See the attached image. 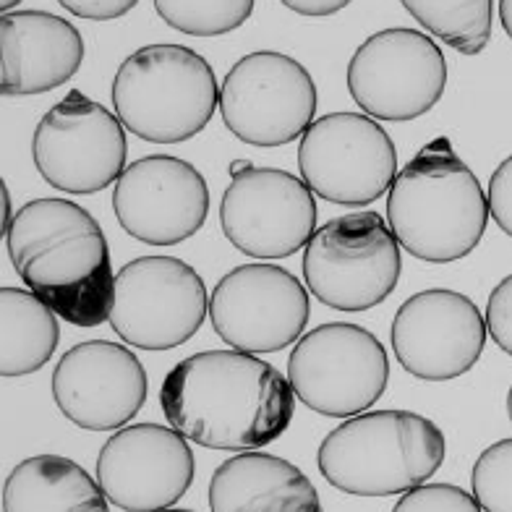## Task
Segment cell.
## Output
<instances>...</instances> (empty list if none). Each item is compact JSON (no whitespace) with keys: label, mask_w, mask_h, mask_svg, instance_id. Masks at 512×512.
Returning a JSON list of instances; mask_svg holds the SVG:
<instances>
[{"label":"cell","mask_w":512,"mask_h":512,"mask_svg":"<svg viewBox=\"0 0 512 512\" xmlns=\"http://www.w3.org/2000/svg\"><path fill=\"white\" fill-rule=\"evenodd\" d=\"M50 387L71 424L87 432H115L144 408L149 379L131 348L113 340H87L58 361Z\"/></svg>","instance_id":"18"},{"label":"cell","mask_w":512,"mask_h":512,"mask_svg":"<svg viewBox=\"0 0 512 512\" xmlns=\"http://www.w3.org/2000/svg\"><path fill=\"white\" fill-rule=\"evenodd\" d=\"M196 460L186 437L160 424L118 429L102 445L97 481L123 512H162L194 484Z\"/></svg>","instance_id":"17"},{"label":"cell","mask_w":512,"mask_h":512,"mask_svg":"<svg viewBox=\"0 0 512 512\" xmlns=\"http://www.w3.org/2000/svg\"><path fill=\"white\" fill-rule=\"evenodd\" d=\"M288 382L314 413L353 418L377 403L390 382V358L361 324L327 322L306 332L288 358Z\"/></svg>","instance_id":"7"},{"label":"cell","mask_w":512,"mask_h":512,"mask_svg":"<svg viewBox=\"0 0 512 512\" xmlns=\"http://www.w3.org/2000/svg\"><path fill=\"white\" fill-rule=\"evenodd\" d=\"M348 6V0H285V8L290 11H296L301 16H330L337 14V11H343Z\"/></svg>","instance_id":"30"},{"label":"cell","mask_w":512,"mask_h":512,"mask_svg":"<svg viewBox=\"0 0 512 512\" xmlns=\"http://www.w3.org/2000/svg\"><path fill=\"white\" fill-rule=\"evenodd\" d=\"M6 246L21 280L58 317L76 327L108 322L115 275L92 212L68 199H34L16 212Z\"/></svg>","instance_id":"2"},{"label":"cell","mask_w":512,"mask_h":512,"mask_svg":"<svg viewBox=\"0 0 512 512\" xmlns=\"http://www.w3.org/2000/svg\"><path fill=\"white\" fill-rule=\"evenodd\" d=\"M66 11L89 21H108L134 11L136 0H63Z\"/></svg>","instance_id":"29"},{"label":"cell","mask_w":512,"mask_h":512,"mask_svg":"<svg viewBox=\"0 0 512 512\" xmlns=\"http://www.w3.org/2000/svg\"><path fill=\"white\" fill-rule=\"evenodd\" d=\"M298 170L311 191L332 204L366 207L392 189L398 149L364 113H327L298 144Z\"/></svg>","instance_id":"10"},{"label":"cell","mask_w":512,"mask_h":512,"mask_svg":"<svg viewBox=\"0 0 512 512\" xmlns=\"http://www.w3.org/2000/svg\"><path fill=\"white\" fill-rule=\"evenodd\" d=\"M486 223L489 204L479 178L445 136L418 149L387 196L392 236L421 262H458L479 246Z\"/></svg>","instance_id":"3"},{"label":"cell","mask_w":512,"mask_h":512,"mask_svg":"<svg viewBox=\"0 0 512 512\" xmlns=\"http://www.w3.org/2000/svg\"><path fill=\"white\" fill-rule=\"evenodd\" d=\"M162 512H194V510H173V507H170V510H162Z\"/></svg>","instance_id":"34"},{"label":"cell","mask_w":512,"mask_h":512,"mask_svg":"<svg viewBox=\"0 0 512 512\" xmlns=\"http://www.w3.org/2000/svg\"><path fill=\"white\" fill-rule=\"evenodd\" d=\"M306 288L337 311H366L387 301L403 272L398 238L379 212H353L317 228L304 251Z\"/></svg>","instance_id":"6"},{"label":"cell","mask_w":512,"mask_h":512,"mask_svg":"<svg viewBox=\"0 0 512 512\" xmlns=\"http://www.w3.org/2000/svg\"><path fill=\"white\" fill-rule=\"evenodd\" d=\"M207 314L202 275L176 256H139L115 275L108 322L139 351H173L189 343Z\"/></svg>","instance_id":"8"},{"label":"cell","mask_w":512,"mask_h":512,"mask_svg":"<svg viewBox=\"0 0 512 512\" xmlns=\"http://www.w3.org/2000/svg\"><path fill=\"white\" fill-rule=\"evenodd\" d=\"M84 61L81 32L48 11H14L0 19V92L42 95L63 87Z\"/></svg>","instance_id":"19"},{"label":"cell","mask_w":512,"mask_h":512,"mask_svg":"<svg viewBox=\"0 0 512 512\" xmlns=\"http://www.w3.org/2000/svg\"><path fill=\"white\" fill-rule=\"evenodd\" d=\"M61 340L58 314L32 290L0 288V374L24 377L53 358Z\"/></svg>","instance_id":"22"},{"label":"cell","mask_w":512,"mask_h":512,"mask_svg":"<svg viewBox=\"0 0 512 512\" xmlns=\"http://www.w3.org/2000/svg\"><path fill=\"white\" fill-rule=\"evenodd\" d=\"M486 204H489V215L499 225V230H505L512 238V155L499 162V168L489 178Z\"/></svg>","instance_id":"28"},{"label":"cell","mask_w":512,"mask_h":512,"mask_svg":"<svg viewBox=\"0 0 512 512\" xmlns=\"http://www.w3.org/2000/svg\"><path fill=\"white\" fill-rule=\"evenodd\" d=\"M249 165H251V162L236 160V162H233V165H230V176H238V173H241V170L249 168Z\"/></svg>","instance_id":"32"},{"label":"cell","mask_w":512,"mask_h":512,"mask_svg":"<svg viewBox=\"0 0 512 512\" xmlns=\"http://www.w3.org/2000/svg\"><path fill=\"white\" fill-rule=\"evenodd\" d=\"M309 290L277 264H241L209 296L212 327L233 351L277 353L298 343L309 322Z\"/></svg>","instance_id":"13"},{"label":"cell","mask_w":512,"mask_h":512,"mask_svg":"<svg viewBox=\"0 0 512 512\" xmlns=\"http://www.w3.org/2000/svg\"><path fill=\"white\" fill-rule=\"evenodd\" d=\"M447 439L432 418L374 411L345 418L322 439L317 465L327 484L353 497H390L429 484L442 468Z\"/></svg>","instance_id":"4"},{"label":"cell","mask_w":512,"mask_h":512,"mask_svg":"<svg viewBox=\"0 0 512 512\" xmlns=\"http://www.w3.org/2000/svg\"><path fill=\"white\" fill-rule=\"evenodd\" d=\"M155 11L165 24L191 37L228 34L254 14L251 0H157Z\"/></svg>","instance_id":"24"},{"label":"cell","mask_w":512,"mask_h":512,"mask_svg":"<svg viewBox=\"0 0 512 512\" xmlns=\"http://www.w3.org/2000/svg\"><path fill=\"white\" fill-rule=\"evenodd\" d=\"M220 228L241 254L285 259L317 233V202L304 178L249 165L233 176L220 202Z\"/></svg>","instance_id":"14"},{"label":"cell","mask_w":512,"mask_h":512,"mask_svg":"<svg viewBox=\"0 0 512 512\" xmlns=\"http://www.w3.org/2000/svg\"><path fill=\"white\" fill-rule=\"evenodd\" d=\"M486 319L458 290L432 288L411 296L392 319V351L408 374L426 382L458 379L486 345Z\"/></svg>","instance_id":"15"},{"label":"cell","mask_w":512,"mask_h":512,"mask_svg":"<svg viewBox=\"0 0 512 512\" xmlns=\"http://www.w3.org/2000/svg\"><path fill=\"white\" fill-rule=\"evenodd\" d=\"M3 512H110L100 481L63 455L21 460L3 484Z\"/></svg>","instance_id":"21"},{"label":"cell","mask_w":512,"mask_h":512,"mask_svg":"<svg viewBox=\"0 0 512 512\" xmlns=\"http://www.w3.org/2000/svg\"><path fill=\"white\" fill-rule=\"evenodd\" d=\"M126 157V128L118 115L79 89L68 92L34 128V168L66 194H97L118 183L128 168Z\"/></svg>","instance_id":"11"},{"label":"cell","mask_w":512,"mask_h":512,"mask_svg":"<svg viewBox=\"0 0 512 512\" xmlns=\"http://www.w3.org/2000/svg\"><path fill=\"white\" fill-rule=\"evenodd\" d=\"M497 8H499V21H502L507 37L512 40V0H502V3H497Z\"/></svg>","instance_id":"31"},{"label":"cell","mask_w":512,"mask_h":512,"mask_svg":"<svg viewBox=\"0 0 512 512\" xmlns=\"http://www.w3.org/2000/svg\"><path fill=\"white\" fill-rule=\"evenodd\" d=\"M507 416H510V421H512V387H510V392H507Z\"/></svg>","instance_id":"33"},{"label":"cell","mask_w":512,"mask_h":512,"mask_svg":"<svg viewBox=\"0 0 512 512\" xmlns=\"http://www.w3.org/2000/svg\"><path fill=\"white\" fill-rule=\"evenodd\" d=\"M471 486L484 512H512V439H499L481 452Z\"/></svg>","instance_id":"25"},{"label":"cell","mask_w":512,"mask_h":512,"mask_svg":"<svg viewBox=\"0 0 512 512\" xmlns=\"http://www.w3.org/2000/svg\"><path fill=\"white\" fill-rule=\"evenodd\" d=\"M228 131L251 147H283L309 131L317 115V84L309 68L275 50L243 55L220 89Z\"/></svg>","instance_id":"9"},{"label":"cell","mask_w":512,"mask_h":512,"mask_svg":"<svg viewBox=\"0 0 512 512\" xmlns=\"http://www.w3.org/2000/svg\"><path fill=\"white\" fill-rule=\"evenodd\" d=\"M118 121L152 144L194 139L209 126L217 105L215 71L186 45H147L121 63L113 79Z\"/></svg>","instance_id":"5"},{"label":"cell","mask_w":512,"mask_h":512,"mask_svg":"<svg viewBox=\"0 0 512 512\" xmlns=\"http://www.w3.org/2000/svg\"><path fill=\"white\" fill-rule=\"evenodd\" d=\"M113 212L136 241L176 246L196 236L207 223V178L181 157H142L131 162L115 183Z\"/></svg>","instance_id":"16"},{"label":"cell","mask_w":512,"mask_h":512,"mask_svg":"<svg viewBox=\"0 0 512 512\" xmlns=\"http://www.w3.org/2000/svg\"><path fill=\"white\" fill-rule=\"evenodd\" d=\"M486 332L492 335L494 343L512 356V275H507L497 288L489 293L486 304Z\"/></svg>","instance_id":"27"},{"label":"cell","mask_w":512,"mask_h":512,"mask_svg":"<svg viewBox=\"0 0 512 512\" xmlns=\"http://www.w3.org/2000/svg\"><path fill=\"white\" fill-rule=\"evenodd\" d=\"M160 408L189 442L207 450L272 445L296 413V392L277 366L241 351H204L183 358L160 387Z\"/></svg>","instance_id":"1"},{"label":"cell","mask_w":512,"mask_h":512,"mask_svg":"<svg viewBox=\"0 0 512 512\" xmlns=\"http://www.w3.org/2000/svg\"><path fill=\"white\" fill-rule=\"evenodd\" d=\"M403 8L426 32L463 55H479L492 40V0H405Z\"/></svg>","instance_id":"23"},{"label":"cell","mask_w":512,"mask_h":512,"mask_svg":"<svg viewBox=\"0 0 512 512\" xmlns=\"http://www.w3.org/2000/svg\"><path fill=\"white\" fill-rule=\"evenodd\" d=\"M392 512H484L471 492L455 484H424L405 492Z\"/></svg>","instance_id":"26"},{"label":"cell","mask_w":512,"mask_h":512,"mask_svg":"<svg viewBox=\"0 0 512 512\" xmlns=\"http://www.w3.org/2000/svg\"><path fill=\"white\" fill-rule=\"evenodd\" d=\"M447 61L424 32L392 27L361 42L348 63V92L369 118L403 123L442 100Z\"/></svg>","instance_id":"12"},{"label":"cell","mask_w":512,"mask_h":512,"mask_svg":"<svg viewBox=\"0 0 512 512\" xmlns=\"http://www.w3.org/2000/svg\"><path fill=\"white\" fill-rule=\"evenodd\" d=\"M212 512H322L301 468L270 452H241L217 465L209 481Z\"/></svg>","instance_id":"20"}]
</instances>
